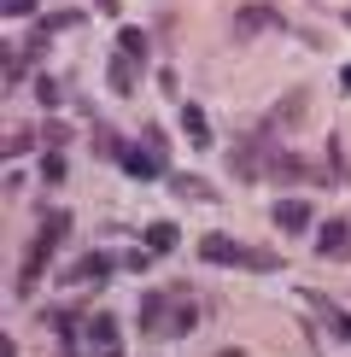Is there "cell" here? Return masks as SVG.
<instances>
[{"label":"cell","instance_id":"cell-1","mask_svg":"<svg viewBox=\"0 0 351 357\" xmlns=\"http://www.w3.org/2000/svg\"><path fill=\"white\" fill-rule=\"evenodd\" d=\"M270 146H275V141L263 135V129H258V135H240V141L228 146V170L240 176V182H258L263 165H270Z\"/></svg>","mask_w":351,"mask_h":357},{"label":"cell","instance_id":"cell-2","mask_svg":"<svg viewBox=\"0 0 351 357\" xmlns=\"http://www.w3.org/2000/svg\"><path fill=\"white\" fill-rule=\"evenodd\" d=\"M281 24H287V18H281L275 6L252 0V6H240V12H234V41H258L263 29H281Z\"/></svg>","mask_w":351,"mask_h":357},{"label":"cell","instance_id":"cell-3","mask_svg":"<svg viewBox=\"0 0 351 357\" xmlns=\"http://www.w3.org/2000/svg\"><path fill=\"white\" fill-rule=\"evenodd\" d=\"M199 328V299L194 287H170V334H194Z\"/></svg>","mask_w":351,"mask_h":357},{"label":"cell","instance_id":"cell-4","mask_svg":"<svg viewBox=\"0 0 351 357\" xmlns=\"http://www.w3.org/2000/svg\"><path fill=\"white\" fill-rule=\"evenodd\" d=\"M141 334H146V340H164V334H170V287H164V293H146V305H141Z\"/></svg>","mask_w":351,"mask_h":357},{"label":"cell","instance_id":"cell-5","mask_svg":"<svg viewBox=\"0 0 351 357\" xmlns=\"http://www.w3.org/2000/svg\"><path fill=\"white\" fill-rule=\"evenodd\" d=\"M111 264H117L111 252H82V258L70 264V275H65V281H70V287H82V281L94 287V281H106V270H111Z\"/></svg>","mask_w":351,"mask_h":357},{"label":"cell","instance_id":"cell-6","mask_svg":"<svg viewBox=\"0 0 351 357\" xmlns=\"http://www.w3.org/2000/svg\"><path fill=\"white\" fill-rule=\"evenodd\" d=\"M117 165H123L129 176H135V182H153V176H158V165H164V158H158L153 146H123V158H117Z\"/></svg>","mask_w":351,"mask_h":357},{"label":"cell","instance_id":"cell-7","mask_svg":"<svg viewBox=\"0 0 351 357\" xmlns=\"http://www.w3.org/2000/svg\"><path fill=\"white\" fill-rule=\"evenodd\" d=\"M199 258H205V264H246V246H234L228 234H205V241H199Z\"/></svg>","mask_w":351,"mask_h":357},{"label":"cell","instance_id":"cell-8","mask_svg":"<svg viewBox=\"0 0 351 357\" xmlns=\"http://www.w3.org/2000/svg\"><path fill=\"white\" fill-rule=\"evenodd\" d=\"M345 246H351V222L345 217H328L316 229V252H328V258H334V252H345Z\"/></svg>","mask_w":351,"mask_h":357},{"label":"cell","instance_id":"cell-9","mask_svg":"<svg viewBox=\"0 0 351 357\" xmlns=\"http://www.w3.org/2000/svg\"><path fill=\"white\" fill-rule=\"evenodd\" d=\"M304 100H311V94H304V88H292L281 106L270 112V135H275V129H287V123H299V117H304Z\"/></svg>","mask_w":351,"mask_h":357},{"label":"cell","instance_id":"cell-10","mask_svg":"<svg viewBox=\"0 0 351 357\" xmlns=\"http://www.w3.org/2000/svg\"><path fill=\"white\" fill-rule=\"evenodd\" d=\"M182 129H187V146H199V153H205V146L217 141V135H211V123H205V112H199V106H182Z\"/></svg>","mask_w":351,"mask_h":357},{"label":"cell","instance_id":"cell-11","mask_svg":"<svg viewBox=\"0 0 351 357\" xmlns=\"http://www.w3.org/2000/svg\"><path fill=\"white\" fill-rule=\"evenodd\" d=\"M311 205H304V199H281V205H275V222H281V229H292V234H299V229H311Z\"/></svg>","mask_w":351,"mask_h":357},{"label":"cell","instance_id":"cell-12","mask_svg":"<svg viewBox=\"0 0 351 357\" xmlns=\"http://www.w3.org/2000/svg\"><path fill=\"white\" fill-rule=\"evenodd\" d=\"M88 346H94L100 357L117 351V322H111V317H88Z\"/></svg>","mask_w":351,"mask_h":357},{"label":"cell","instance_id":"cell-13","mask_svg":"<svg viewBox=\"0 0 351 357\" xmlns=\"http://www.w3.org/2000/svg\"><path fill=\"white\" fill-rule=\"evenodd\" d=\"M65 234H70V211H47V217H41V252H53L58 241H65Z\"/></svg>","mask_w":351,"mask_h":357},{"label":"cell","instance_id":"cell-14","mask_svg":"<svg viewBox=\"0 0 351 357\" xmlns=\"http://www.w3.org/2000/svg\"><path fill=\"white\" fill-rule=\"evenodd\" d=\"M106 77H111V88H117V94H129V88H135V82H141V65H135V59H123V53H117V59H111V70H106Z\"/></svg>","mask_w":351,"mask_h":357},{"label":"cell","instance_id":"cell-15","mask_svg":"<svg viewBox=\"0 0 351 357\" xmlns=\"http://www.w3.org/2000/svg\"><path fill=\"white\" fill-rule=\"evenodd\" d=\"M146 47H153V41H146V29H117V53H123V59L146 65Z\"/></svg>","mask_w":351,"mask_h":357},{"label":"cell","instance_id":"cell-16","mask_svg":"<svg viewBox=\"0 0 351 357\" xmlns=\"http://www.w3.org/2000/svg\"><path fill=\"white\" fill-rule=\"evenodd\" d=\"M170 188L182 193V199H199V205H211V199H217V188H205L199 176H170Z\"/></svg>","mask_w":351,"mask_h":357},{"label":"cell","instance_id":"cell-17","mask_svg":"<svg viewBox=\"0 0 351 357\" xmlns=\"http://www.w3.org/2000/svg\"><path fill=\"white\" fill-rule=\"evenodd\" d=\"M146 252H153V258L158 252H176V229L170 222H153V229H146Z\"/></svg>","mask_w":351,"mask_h":357},{"label":"cell","instance_id":"cell-18","mask_svg":"<svg viewBox=\"0 0 351 357\" xmlns=\"http://www.w3.org/2000/svg\"><path fill=\"white\" fill-rule=\"evenodd\" d=\"M36 141H41V129H12V135H6V158H24Z\"/></svg>","mask_w":351,"mask_h":357},{"label":"cell","instance_id":"cell-19","mask_svg":"<svg viewBox=\"0 0 351 357\" xmlns=\"http://www.w3.org/2000/svg\"><path fill=\"white\" fill-rule=\"evenodd\" d=\"M77 24H82L77 6H58V12H47V18H41V29H47V36H53V29H77Z\"/></svg>","mask_w":351,"mask_h":357},{"label":"cell","instance_id":"cell-20","mask_svg":"<svg viewBox=\"0 0 351 357\" xmlns=\"http://www.w3.org/2000/svg\"><path fill=\"white\" fill-rule=\"evenodd\" d=\"M36 100H41V106H58V100H65V82H58V77H36Z\"/></svg>","mask_w":351,"mask_h":357},{"label":"cell","instance_id":"cell-21","mask_svg":"<svg viewBox=\"0 0 351 357\" xmlns=\"http://www.w3.org/2000/svg\"><path fill=\"white\" fill-rule=\"evenodd\" d=\"M36 129H41V141H47L53 153H58V146L70 141V123H58V117H47V123H36Z\"/></svg>","mask_w":351,"mask_h":357},{"label":"cell","instance_id":"cell-22","mask_svg":"<svg viewBox=\"0 0 351 357\" xmlns=\"http://www.w3.org/2000/svg\"><path fill=\"white\" fill-rule=\"evenodd\" d=\"M328 165H334V176H340V182H351V170H345V146H340V135H328Z\"/></svg>","mask_w":351,"mask_h":357},{"label":"cell","instance_id":"cell-23","mask_svg":"<svg viewBox=\"0 0 351 357\" xmlns=\"http://www.w3.org/2000/svg\"><path fill=\"white\" fill-rule=\"evenodd\" d=\"M41 182H65V158H58V153L41 158Z\"/></svg>","mask_w":351,"mask_h":357},{"label":"cell","instance_id":"cell-24","mask_svg":"<svg viewBox=\"0 0 351 357\" xmlns=\"http://www.w3.org/2000/svg\"><path fill=\"white\" fill-rule=\"evenodd\" d=\"M141 146H153V153L164 158V146H170V141H164V129H158V123H146V129H141Z\"/></svg>","mask_w":351,"mask_h":357},{"label":"cell","instance_id":"cell-25","mask_svg":"<svg viewBox=\"0 0 351 357\" xmlns=\"http://www.w3.org/2000/svg\"><path fill=\"white\" fill-rule=\"evenodd\" d=\"M246 264H252V270H281V258H275V252H246Z\"/></svg>","mask_w":351,"mask_h":357},{"label":"cell","instance_id":"cell-26","mask_svg":"<svg viewBox=\"0 0 351 357\" xmlns=\"http://www.w3.org/2000/svg\"><path fill=\"white\" fill-rule=\"evenodd\" d=\"M36 12V0H6V18H29Z\"/></svg>","mask_w":351,"mask_h":357},{"label":"cell","instance_id":"cell-27","mask_svg":"<svg viewBox=\"0 0 351 357\" xmlns=\"http://www.w3.org/2000/svg\"><path fill=\"white\" fill-rule=\"evenodd\" d=\"M340 88H345V94H351V65H345V70H340Z\"/></svg>","mask_w":351,"mask_h":357},{"label":"cell","instance_id":"cell-28","mask_svg":"<svg viewBox=\"0 0 351 357\" xmlns=\"http://www.w3.org/2000/svg\"><path fill=\"white\" fill-rule=\"evenodd\" d=\"M94 6H100V12H117V0H94Z\"/></svg>","mask_w":351,"mask_h":357},{"label":"cell","instance_id":"cell-29","mask_svg":"<svg viewBox=\"0 0 351 357\" xmlns=\"http://www.w3.org/2000/svg\"><path fill=\"white\" fill-rule=\"evenodd\" d=\"M345 24H351V6H345Z\"/></svg>","mask_w":351,"mask_h":357}]
</instances>
